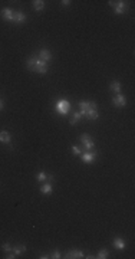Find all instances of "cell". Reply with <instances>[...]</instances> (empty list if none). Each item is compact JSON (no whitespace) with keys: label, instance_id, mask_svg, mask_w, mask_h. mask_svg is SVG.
<instances>
[{"label":"cell","instance_id":"cell-1","mask_svg":"<svg viewBox=\"0 0 135 259\" xmlns=\"http://www.w3.org/2000/svg\"><path fill=\"white\" fill-rule=\"evenodd\" d=\"M26 65H27V69H29V71L38 72V74H42V75L48 74V64L39 59L38 55H35V56L29 58L27 62H26Z\"/></svg>","mask_w":135,"mask_h":259},{"label":"cell","instance_id":"cell-2","mask_svg":"<svg viewBox=\"0 0 135 259\" xmlns=\"http://www.w3.org/2000/svg\"><path fill=\"white\" fill-rule=\"evenodd\" d=\"M79 141L82 143V148H81V151L82 153H86V151H92L94 150V140H92V137H91L89 134H82L79 135Z\"/></svg>","mask_w":135,"mask_h":259},{"label":"cell","instance_id":"cell-3","mask_svg":"<svg viewBox=\"0 0 135 259\" xmlns=\"http://www.w3.org/2000/svg\"><path fill=\"white\" fill-rule=\"evenodd\" d=\"M55 109H56V113L62 114V115H66V114L71 111V102L66 101V99H60V101L56 102Z\"/></svg>","mask_w":135,"mask_h":259},{"label":"cell","instance_id":"cell-4","mask_svg":"<svg viewBox=\"0 0 135 259\" xmlns=\"http://www.w3.org/2000/svg\"><path fill=\"white\" fill-rule=\"evenodd\" d=\"M109 3V6L114 9V12H115L116 15H122L125 10L128 9V4H127V2H122V0H119V2H108Z\"/></svg>","mask_w":135,"mask_h":259},{"label":"cell","instance_id":"cell-5","mask_svg":"<svg viewBox=\"0 0 135 259\" xmlns=\"http://www.w3.org/2000/svg\"><path fill=\"white\" fill-rule=\"evenodd\" d=\"M79 107H81V111H79V113L82 114V117L88 109H96V104H95L94 101H81L79 102Z\"/></svg>","mask_w":135,"mask_h":259},{"label":"cell","instance_id":"cell-6","mask_svg":"<svg viewBox=\"0 0 135 259\" xmlns=\"http://www.w3.org/2000/svg\"><path fill=\"white\" fill-rule=\"evenodd\" d=\"M81 158H82V161H85V163H94L95 158H96V153H95L94 150L86 151V153L81 154Z\"/></svg>","mask_w":135,"mask_h":259},{"label":"cell","instance_id":"cell-7","mask_svg":"<svg viewBox=\"0 0 135 259\" xmlns=\"http://www.w3.org/2000/svg\"><path fill=\"white\" fill-rule=\"evenodd\" d=\"M36 180H39V181H48V183H52L53 180H55V176H52V174H46L45 171H40V173H38L36 174Z\"/></svg>","mask_w":135,"mask_h":259},{"label":"cell","instance_id":"cell-8","mask_svg":"<svg viewBox=\"0 0 135 259\" xmlns=\"http://www.w3.org/2000/svg\"><path fill=\"white\" fill-rule=\"evenodd\" d=\"M38 58H39V59H40V60H43V62H46V64H48L49 60L52 59V53L49 52L48 49H42L40 52H39Z\"/></svg>","mask_w":135,"mask_h":259},{"label":"cell","instance_id":"cell-9","mask_svg":"<svg viewBox=\"0 0 135 259\" xmlns=\"http://www.w3.org/2000/svg\"><path fill=\"white\" fill-rule=\"evenodd\" d=\"M112 104H114L115 107H124L125 104H127V99H125L124 95L118 94L116 97H114V98H112Z\"/></svg>","mask_w":135,"mask_h":259},{"label":"cell","instance_id":"cell-10","mask_svg":"<svg viewBox=\"0 0 135 259\" xmlns=\"http://www.w3.org/2000/svg\"><path fill=\"white\" fill-rule=\"evenodd\" d=\"M2 16H3L4 20H13L15 19V10H12L9 7H4L2 10Z\"/></svg>","mask_w":135,"mask_h":259},{"label":"cell","instance_id":"cell-11","mask_svg":"<svg viewBox=\"0 0 135 259\" xmlns=\"http://www.w3.org/2000/svg\"><path fill=\"white\" fill-rule=\"evenodd\" d=\"M66 258H69V259L83 258V252H82V251H78V249H73V251H69V252H68Z\"/></svg>","mask_w":135,"mask_h":259},{"label":"cell","instance_id":"cell-12","mask_svg":"<svg viewBox=\"0 0 135 259\" xmlns=\"http://www.w3.org/2000/svg\"><path fill=\"white\" fill-rule=\"evenodd\" d=\"M10 141H12V135L7 131H0V143L10 144Z\"/></svg>","mask_w":135,"mask_h":259},{"label":"cell","instance_id":"cell-13","mask_svg":"<svg viewBox=\"0 0 135 259\" xmlns=\"http://www.w3.org/2000/svg\"><path fill=\"white\" fill-rule=\"evenodd\" d=\"M83 117H86L88 120H98L99 114H98V109H88L86 113L83 114Z\"/></svg>","mask_w":135,"mask_h":259},{"label":"cell","instance_id":"cell-14","mask_svg":"<svg viewBox=\"0 0 135 259\" xmlns=\"http://www.w3.org/2000/svg\"><path fill=\"white\" fill-rule=\"evenodd\" d=\"M15 23H25L26 22V15L22 13V12H15V19H13Z\"/></svg>","mask_w":135,"mask_h":259},{"label":"cell","instance_id":"cell-15","mask_svg":"<svg viewBox=\"0 0 135 259\" xmlns=\"http://www.w3.org/2000/svg\"><path fill=\"white\" fill-rule=\"evenodd\" d=\"M81 120H82V114L79 113V111H78V113H73V114H72V118L69 120V124H71V125H76Z\"/></svg>","mask_w":135,"mask_h":259},{"label":"cell","instance_id":"cell-16","mask_svg":"<svg viewBox=\"0 0 135 259\" xmlns=\"http://www.w3.org/2000/svg\"><path fill=\"white\" fill-rule=\"evenodd\" d=\"M114 248L122 251V249L127 248V245H125V242L121 239V237H115V239H114Z\"/></svg>","mask_w":135,"mask_h":259},{"label":"cell","instance_id":"cell-17","mask_svg":"<svg viewBox=\"0 0 135 259\" xmlns=\"http://www.w3.org/2000/svg\"><path fill=\"white\" fill-rule=\"evenodd\" d=\"M40 192L43 193V194H50V193H52V183L45 181V183L40 186Z\"/></svg>","mask_w":135,"mask_h":259},{"label":"cell","instance_id":"cell-18","mask_svg":"<svg viewBox=\"0 0 135 259\" xmlns=\"http://www.w3.org/2000/svg\"><path fill=\"white\" fill-rule=\"evenodd\" d=\"M12 252H13L16 256H19V255H22V253L26 252V246H25V245H16L15 248L12 249Z\"/></svg>","mask_w":135,"mask_h":259},{"label":"cell","instance_id":"cell-19","mask_svg":"<svg viewBox=\"0 0 135 259\" xmlns=\"http://www.w3.org/2000/svg\"><path fill=\"white\" fill-rule=\"evenodd\" d=\"M109 89L112 91V92H115L116 95L121 94V84L118 82V81H114V82H111V85H109Z\"/></svg>","mask_w":135,"mask_h":259},{"label":"cell","instance_id":"cell-20","mask_svg":"<svg viewBox=\"0 0 135 259\" xmlns=\"http://www.w3.org/2000/svg\"><path fill=\"white\" fill-rule=\"evenodd\" d=\"M33 9L38 12H42L45 9V2L43 0H35L33 2Z\"/></svg>","mask_w":135,"mask_h":259},{"label":"cell","instance_id":"cell-21","mask_svg":"<svg viewBox=\"0 0 135 259\" xmlns=\"http://www.w3.org/2000/svg\"><path fill=\"white\" fill-rule=\"evenodd\" d=\"M108 256H109L108 249H101V251H99V253H98L96 258H99V259H106Z\"/></svg>","mask_w":135,"mask_h":259},{"label":"cell","instance_id":"cell-22","mask_svg":"<svg viewBox=\"0 0 135 259\" xmlns=\"http://www.w3.org/2000/svg\"><path fill=\"white\" fill-rule=\"evenodd\" d=\"M2 249H3L4 252H12V249H13V248H12L10 243H7V242H6V243L2 245Z\"/></svg>","mask_w":135,"mask_h":259},{"label":"cell","instance_id":"cell-23","mask_svg":"<svg viewBox=\"0 0 135 259\" xmlns=\"http://www.w3.org/2000/svg\"><path fill=\"white\" fill-rule=\"evenodd\" d=\"M72 151H73V154H75V156H81V154H82V151H81V148H79L78 146H73V147H72Z\"/></svg>","mask_w":135,"mask_h":259},{"label":"cell","instance_id":"cell-24","mask_svg":"<svg viewBox=\"0 0 135 259\" xmlns=\"http://www.w3.org/2000/svg\"><path fill=\"white\" fill-rule=\"evenodd\" d=\"M50 258H53V259H59V258H62V256H60V252L59 251H55L52 253V256H50Z\"/></svg>","mask_w":135,"mask_h":259},{"label":"cell","instance_id":"cell-25","mask_svg":"<svg viewBox=\"0 0 135 259\" xmlns=\"http://www.w3.org/2000/svg\"><path fill=\"white\" fill-rule=\"evenodd\" d=\"M4 258H6V259H15V258H16V255H15V253H13V252H7V253H6V256H4Z\"/></svg>","mask_w":135,"mask_h":259},{"label":"cell","instance_id":"cell-26","mask_svg":"<svg viewBox=\"0 0 135 259\" xmlns=\"http://www.w3.org/2000/svg\"><path fill=\"white\" fill-rule=\"evenodd\" d=\"M62 4H63V6H71V2H69V0H63V2H62Z\"/></svg>","mask_w":135,"mask_h":259},{"label":"cell","instance_id":"cell-27","mask_svg":"<svg viewBox=\"0 0 135 259\" xmlns=\"http://www.w3.org/2000/svg\"><path fill=\"white\" fill-rule=\"evenodd\" d=\"M3 107H4V104H3V101H2V99H0V111H2V109H3Z\"/></svg>","mask_w":135,"mask_h":259},{"label":"cell","instance_id":"cell-28","mask_svg":"<svg viewBox=\"0 0 135 259\" xmlns=\"http://www.w3.org/2000/svg\"><path fill=\"white\" fill-rule=\"evenodd\" d=\"M40 259H48V258H50V256H48V255H42V256H39Z\"/></svg>","mask_w":135,"mask_h":259}]
</instances>
